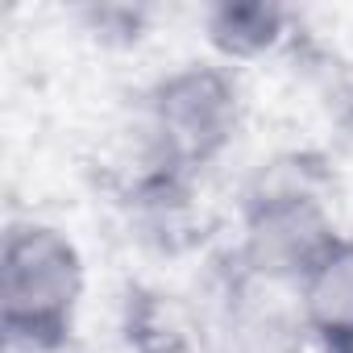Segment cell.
<instances>
[{
    "label": "cell",
    "mask_w": 353,
    "mask_h": 353,
    "mask_svg": "<svg viewBox=\"0 0 353 353\" xmlns=\"http://www.w3.org/2000/svg\"><path fill=\"white\" fill-rule=\"evenodd\" d=\"M341 241L332 208L307 158L291 154L270 162L241 208V241L233 266L270 287H299L303 274Z\"/></svg>",
    "instance_id": "obj_2"
},
{
    "label": "cell",
    "mask_w": 353,
    "mask_h": 353,
    "mask_svg": "<svg viewBox=\"0 0 353 353\" xmlns=\"http://www.w3.org/2000/svg\"><path fill=\"white\" fill-rule=\"evenodd\" d=\"M88 270L79 245L46 221H13L0 245V328L9 353H59L71 345Z\"/></svg>",
    "instance_id": "obj_1"
},
{
    "label": "cell",
    "mask_w": 353,
    "mask_h": 353,
    "mask_svg": "<svg viewBox=\"0 0 353 353\" xmlns=\"http://www.w3.org/2000/svg\"><path fill=\"white\" fill-rule=\"evenodd\" d=\"M204 30L225 63H254L283 46L291 13L274 0H221L204 13Z\"/></svg>",
    "instance_id": "obj_5"
},
{
    "label": "cell",
    "mask_w": 353,
    "mask_h": 353,
    "mask_svg": "<svg viewBox=\"0 0 353 353\" xmlns=\"http://www.w3.org/2000/svg\"><path fill=\"white\" fill-rule=\"evenodd\" d=\"M145 125L183 170L212 166L241 129V88L221 63H183L141 96Z\"/></svg>",
    "instance_id": "obj_3"
},
{
    "label": "cell",
    "mask_w": 353,
    "mask_h": 353,
    "mask_svg": "<svg viewBox=\"0 0 353 353\" xmlns=\"http://www.w3.org/2000/svg\"><path fill=\"white\" fill-rule=\"evenodd\" d=\"M299 328L316 353H353V237L341 241L295 287Z\"/></svg>",
    "instance_id": "obj_4"
}]
</instances>
